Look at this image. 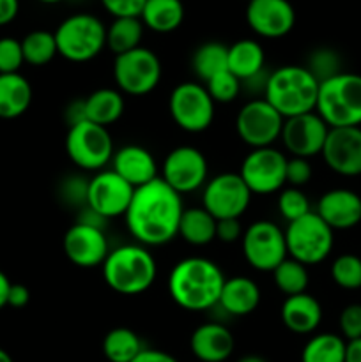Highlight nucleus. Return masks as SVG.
I'll return each instance as SVG.
<instances>
[{"label": "nucleus", "mask_w": 361, "mask_h": 362, "mask_svg": "<svg viewBox=\"0 0 361 362\" xmlns=\"http://www.w3.org/2000/svg\"><path fill=\"white\" fill-rule=\"evenodd\" d=\"M183 198L161 177L134 189L124 219L133 239L142 246H165L179 235Z\"/></svg>", "instance_id": "obj_1"}, {"label": "nucleus", "mask_w": 361, "mask_h": 362, "mask_svg": "<svg viewBox=\"0 0 361 362\" xmlns=\"http://www.w3.org/2000/svg\"><path fill=\"white\" fill-rule=\"evenodd\" d=\"M225 274L218 264L204 257H188L177 262L168 276V293L186 311H207L218 306Z\"/></svg>", "instance_id": "obj_2"}, {"label": "nucleus", "mask_w": 361, "mask_h": 362, "mask_svg": "<svg viewBox=\"0 0 361 362\" xmlns=\"http://www.w3.org/2000/svg\"><path fill=\"white\" fill-rule=\"evenodd\" d=\"M101 269L106 286L120 296H140L147 292L158 276L154 257L142 244H124L110 250Z\"/></svg>", "instance_id": "obj_3"}, {"label": "nucleus", "mask_w": 361, "mask_h": 362, "mask_svg": "<svg viewBox=\"0 0 361 362\" xmlns=\"http://www.w3.org/2000/svg\"><path fill=\"white\" fill-rule=\"evenodd\" d=\"M319 81L304 66H282L269 73L264 99L283 117L315 112Z\"/></svg>", "instance_id": "obj_4"}, {"label": "nucleus", "mask_w": 361, "mask_h": 362, "mask_svg": "<svg viewBox=\"0 0 361 362\" xmlns=\"http://www.w3.org/2000/svg\"><path fill=\"white\" fill-rule=\"evenodd\" d=\"M315 112L329 127H361V74L342 71L319 83Z\"/></svg>", "instance_id": "obj_5"}, {"label": "nucleus", "mask_w": 361, "mask_h": 362, "mask_svg": "<svg viewBox=\"0 0 361 362\" xmlns=\"http://www.w3.org/2000/svg\"><path fill=\"white\" fill-rule=\"evenodd\" d=\"M57 52L62 59L84 64L96 59L106 48V27L98 16L76 13L67 16L53 32Z\"/></svg>", "instance_id": "obj_6"}, {"label": "nucleus", "mask_w": 361, "mask_h": 362, "mask_svg": "<svg viewBox=\"0 0 361 362\" xmlns=\"http://www.w3.org/2000/svg\"><path fill=\"white\" fill-rule=\"evenodd\" d=\"M283 232L289 257L306 267L324 262L335 246V232L315 211L290 221Z\"/></svg>", "instance_id": "obj_7"}, {"label": "nucleus", "mask_w": 361, "mask_h": 362, "mask_svg": "<svg viewBox=\"0 0 361 362\" xmlns=\"http://www.w3.org/2000/svg\"><path fill=\"white\" fill-rule=\"evenodd\" d=\"M66 152L78 168L85 172H101L112 163L115 148L108 127L81 120L67 129Z\"/></svg>", "instance_id": "obj_8"}, {"label": "nucleus", "mask_w": 361, "mask_h": 362, "mask_svg": "<svg viewBox=\"0 0 361 362\" xmlns=\"http://www.w3.org/2000/svg\"><path fill=\"white\" fill-rule=\"evenodd\" d=\"M113 80L122 94L147 95L161 80V62L152 49L138 46L131 52L117 55L113 60Z\"/></svg>", "instance_id": "obj_9"}, {"label": "nucleus", "mask_w": 361, "mask_h": 362, "mask_svg": "<svg viewBox=\"0 0 361 362\" xmlns=\"http://www.w3.org/2000/svg\"><path fill=\"white\" fill-rule=\"evenodd\" d=\"M214 105L207 88L202 83L184 81L168 98L170 117L186 133H204L214 120Z\"/></svg>", "instance_id": "obj_10"}, {"label": "nucleus", "mask_w": 361, "mask_h": 362, "mask_svg": "<svg viewBox=\"0 0 361 362\" xmlns=\"http://www.w3.org/2000/svg\"><path fill=\"white\" fill-rule=\"evenodd\" d=\"M241 247L248 265L260 272H273L289 257L285 232L268 219L251 223L244 230Z\"/></svg>", "instance_id": "obj_11"}, {"label": "nucleus", "mask_w": 361, "mask_h": 362, "mask_svg": "<svg viewBox=\"0 0 361 362\" xmlns=\"http://www.w3.org/2000/svg\"><path fill=\"white\" fill-rule=\"evenodd\" d=\"M251 191L239 173L225 172L205 182L202 207L216 219H239L248 211Z\"/></svg>", "instance_id": "obj_12"}, {"label": "nucleus", "mask_w": 361, "mask_h": 362, "mask_svg": "<svg viewBox=\"0 0 361 362\" xmlns=\"http://www.w3.org/2000/svg\"><path fill=\"white\" fill-rule=\"evenodd\" d=\"M283 122L285 119L264 98H253L237 112L236 131L248 147H273L282 136Z\"/></svg>", "instance_id": "obj_13"}, {"label": "nucleus", "mask_w": 361, "mask_h": 362, "mask_svg": "<svg viewBox=\"0 0 361 362\" xmlns=\"http://www.w3.org/2000/svg\"><path fill=\"white\" fill-rule=\"evenodd\" d=\"M287 156L275 147L251 148L241 163L239 175L251 194L278 193L285 186Z\"/></svg>", "instance_id": "obj_14"}, {"label": "nucleus", "mask_w": 361, "mask_h": 362, "mask_svg": "<svg viewBox=\"0 0 361 362\" xmlns=\"http://www.w3.org/2000/svg\"><path fill=\"white\" fill-rule=\"evenodd\" d=\"M207 173V159L191 145H180L170 151L161 165V179L179 194L193 193L204 187Z\"/></svg>", "instance_id": "obj_15"}, {"label": "nucleus", "mask_w": 361, "mask_h": 362, "mask_svg": "<svg viewBox=\"0 0 361 362\" xmlns=\"http://www.w3.org/2000/svg\"><path fill=\"white\" fill-rule=\"evenodd\" d=\"M134 187L119 173L110 170L96 172L87 184V205L103 219H115L126 214Z\"/></svg>", "instance_id": "obj_16"}, {"label": "nucleus", "mask_w": 361, "mask_h": 362, "mask_svg": "<svg viewBox=\"0 0 361 362\" xmlns=\"http://www.w3.org/2000/svg\"><path fill=\"white\" fill-rule=\"evenodd\" d=\"M328 133V124L319 117L317 112H310L285 119L280 140L292 158L310 159L321 154Z\"/></svg>", "instance_id": "obj_17"}, {"label": "nucleus", "mask_w": 361, "mask_h": 362, "mask_svg": "<svg viewBox=\"0 0 361 362\" xmlns=\"http://www.w3.org/2000/svg\"><path fill=\"white\" fill-rule=\"evenodd\" d=\"M62 247L67 260L81 269L103 265L110 253V244L103 228L80 221L69 226L64 233Z\"/></svg>", "instance_id": "obj_18"}, {"label": "nucleus", "mask_w": 361, "mask_h": 362, "mask_svg": "<svg viewBox=\"0 0 361 362\" xmlns=\"http://www.w3.org/2000/svg\"><path fill=\"white\" fill-rule=\"evenodd\" d=\"M322 158L342 177L361 175V127H329Z\"/></svg>", "instance_id": "obj_19"}, {"label": "nucleus", "mask_w": 361, "mask_h": 362, "mask_svg": "<svg viewBox=\"0 0 361 362\" xmlns=\"http://www.w3.org/2000/svg\"><path fill=\"white\" fill-rule=\"evenodd\" d=\"M246 23L260 37L280 39L296 25V11L289 0H250Z\"/></svg>", "instance_id": "obj_20"}, {"label": "nucleus", "mask_w": 361, "mask_h": 362, "mask_svg": "<svg viewBox=\"0 0 361 362\" xmlns=\"http://www.w3.org/2000/svg\"><path fill=\"white\" fill-rule=\"evenodd\" d=\"M315 212L333 232L350 230L361 223V197L353 189L335 187L319 198Z\"/></svg>", "instance_id": "obj_21"}, {"label": "nucleus", "mask_w": 361, "mask_h": 362, "mask_svg": "<svg viewBox=\"0 0 361 362\" xmlns=\"http://www.w3.org/2000/svg\"><path fill=\"white\" fill-rule=\"evenodd\" d=\"M234 346L232 332L219 322H207L191 332L190 350L200 362H225L232 356Z\"/></svg>", "instance_id": "obj_22"}, {"label": "nucleus", "mask_w": 361, "mask_h": 362, "mask_svg": "<svg viewBox=\"0 0 361 362\" xmlns=\"http://www.w3.org/2000/svg\"><path fill=\"white\" fill-rule=\"evenodd\" d=\"M112 170L127 180L134 189L158 179L154 156L140 145H126L115 151L112 158Z\"/></svg>", "instance_id": "obj_23"}, {"label": "nucleus", "mask_w": 361, "mask_h": 362, "mask_svg": "<svg viewBox=\"0 0 361 362\" xmlns=\"http://www.w3.org/2000/svg\"><path fill=\"white\" fill-rule=\"evenodd\" d=\"M280 317L294 334H311L322 322V306L310 293H297L283 300Z\"/></svg>", "instance_id": "obj_24"}, {"label": "nucleus", "mask_w": 361, "mask_h": 362, "mask_svg": "<svg viewBox=\"0 0 361 362\" xmlns=\"http://www.w3.org/2000/svg\"><path fill=\"white\" fill-rule=\"evenodd\" d=\"M260 304V288L246 276L227 278L218 306L230 317H248Z\"/></svg>", "instance_id": "obj_25"}, {"label": "nucleus", "mask_w": 361, "mask_h": 362, "mask_svg": "<svg viewBox=\"0 0 361 362\" xmlns=\"http://www.w3.org/2000/svg\"><path fill=\"white\" fill-rule=\"evenodd\" d=\"M124 108H126L124 95L117 88H98L84 99L85 120L103 127L117 122L122 117Z\"/></svg>", "instance_id": "obj_26"}, {"label": "nucleus", "mask_w": 361, "mask_h": 362, "mask_svg": "<svg viewBox=\"0 0 361 362\" xmlns=\"http://www.w3.org/2000/svg\"><path fill=\"white\" fill-rule=\"evenodd\" d=\"M32 103V87L20 73L0 74V119H18Z\"/></svg>", "instance_id": "obj_27"}, {"label": "nucleus", "mask_w": 361, "mask_h": 362, "mask_svg": "<svg viewBox=\"0 0 361 362\" xmlns=\"http://www.w3.org/2000/svg\"><path fill=\"white\" fill-rule=\"evenodd\" d=\"M264 48L253 39H239L229 46V71L241 81L264 71Z\"/></svg>", "instance_id": "obj_28"}, {"label": "nucleus", "mask_w": 361, "mask_h": 362, "mask_svg": "<svg viewBox=\"0 0 361 362\" xmlns=\"http://www.w3.org/2000/svg\"><path fill=\"white\" fill-rule=\"evenodd\" d=\"M140 20L152 32L168 34L183 25L184 6L180 0H145Z\"/></svg>", "instance_id": "obj_29"}, {"label": "nucleus", "mask_w": 361, "mask_h": 362, "mask_svg": "<svg viewBox=\"0 0 361 362\" xmlns=\"http://www.w3.org/2000/svg\"><path fill=\"white\" fill-rule=\"evenodd\" d=\"M216 219L204 207L184 209L179 223V235L186 244L202 247L216 240Z\"/></svg>", "instance_id": "obj_30"}, {"label": "nucleus", "mask_w": 361, "mask_h": 362, "mask_svg": "<svg viewBox=\"0 0 361 362\" xmlns=\"http://www.w3.org/2000/svg\"><path fill=\"white\" fill-rule=\"evenodd\" d=\"M191 67L197 78L207 83L216 74L229 69V46L218 41H207L195 49Z\"/></svg>", "instance_id": "obj_31"}, {"label": "nucleus", "mask_w": 361, "mask_h": 362, "mask_svg": "<svg viewBox=\"0 0 361 362\" xmlns=\"http://www.w3.org/2000/svg\"><path fill=\"white\" fill-rule=\"evenodd\" d=\"M144 28L140 18H113L110 27H106V48L115 57L138 48L142 46Z\"/></svg>", "instance_id": "obj_32"}, {"label": "nucleus", "mask_w": 361, "mask_h": 362, "mask_svg": "<svg viewBox=\"0 0 361 362\" xmlns=\"http://www.w3.org/2000/svg\"><path fill=\"white\" fill-rule=\"evenodd\" d=\"M347 341L340 334L321 332L304 343L301 362H345Z\"/></svg>", "instance_id": "obj_33"}, {"label": "nucleus", "mask_w": 361, "mask_h": 362, "mask_svg": "<svg viewBox=\"0 0 361 362\" xmlns=\"http://www.w3.org/2000/svg\"><path fill=\"white\" fill-rule=\"evenodd\" d=\"M140 336L126 327H115L103 339V356L110 362H131L144 350Z\"/></svg>", "instance_id": "obj_34"}, {"label": "nucleus", "mask_w": 361, "mask_h": 362, "mask_svg": "<svg viewBox=\"0 0 361 362\" xmlns=\"http://www.w3.org/2000/svg\"><path fill=\"white\" fill-rule=\"evenodd\" d=\"M271 274L276 288L282 293H285L287 297L304 293L308 285H310V274H308L306 265L299 264V262L292 260L289 257Z\"/></svg>", "instance_id": "obj_35"}, {"label": "nucleus", "mask_w": 361, "mask_h": 362, "mask_svg": "<svg viewBox=\"0 0 361 362\" xmlns=\"http://www.w3.org/2000/svg\"><path fill=\"white\" fill-rule=\"evenodd\" d=\"M21 49H23V60L30 66H46L52 62L59 52H57L55 35L50 30H32L21 39Z\"/></svg>", "instance_id": "obj_36"}, {"label": "nucleus", "mask_w": 361, "mask_h": 362, "mask_svg": "<svg viewBox=\"0 0 361 362\" xmlns=\"http://www.w3.org/2000/svg\"><path fill=\"white\" fill-rule=\"evenodd\" d=\"M331 279L343 290L361 288V258L353 253L336 257L331 264Z\"/></svg>", "instance_id": "obj_37"}, {"label": "nucleus", "mask_w": 361, "mask_h": 362, "mask_svg": "<svg viewBox=\"0 0 361 362\" xmlns=\"http://www.w3.org/2000/svg\"><path fill=\"white\" fill-rule=\"evenodd\" d=\"M304 67L314 74L319 83H322L324 80H329V78L342 73V60H340L338 53H335L333 49L319 48L308 57V62Z\"/></svg>", "instance_id": "obj_38"}, {"label": "nucleus", "mask_w": 361, "mask_h": 362, "mask_svg": "<svg viewBox=\"0 0 361 362\" xmlns=\"http://www.w3.org/2000/svg\"><path fill=\"white\" fill-rule=\"evenodd\" d=\"M278 211L287 221H296L310 212L308 197L299 187H285L278 194Z\"/></svg>", "instance_id": "obj_39"}, {"label": "nucleus", "mask_w": 361, "mask_h": 362, "mask_svg": "<svg viewBox=\"0 0 361 362\" xmlns=\"http://www.w3.org/2000/svg\"><path fill=\"white\" fill-rule=\"evenodd\" d=\"M205 88H207L212 101L227 105V103L236 101L237 95L241 94V80L227 69L223 73L216 74L214 78H211L205 83Z\"/></svg>", "instance_id": "obj_40"}, {"label": "nucleus", "mask_w": 361, "mask_h": 362, "mask_svg": "<svg viewBox=\"0 0 361 362\" xmlns=\"http://www.w3.org/2000/svg\"><path fill=\"white\" fill-rule=\"evenodd\" d=\"M23 64L25 60L21 41L14 37L0 39V74L18 73Z\"/></svg>", "instance_id": "obj_41"}, {"label": "nucleus", "mask_w": 361, "mask_h": 362, "mask_svg": "<svg viewBox=\"0 0 361 362\" xmlns=\"http://www.w3.org/2000/svg\"><path fill=\"white\" fill-rule=\"evenodd\" d=\"M340 336L345 341H354L361 338V304H349L342 310L338 318Z\"/></svg>", "instance_id": "obj_42"}, {"label": "nucleus", "mask_w": 361, "mask_h": 362, "mask_svg": "<svg viewBox=\"0 0 361 362\" xmlns=\"http://www.w3.org/2000/svg\"><path fill=\"white\" fill-rule=\"evenodd\" d=\"M311 170L310 159L304 158H290L287 159V170H285V182L290 187H303L310 182L311 179Z\"/></svg>", "instance_id": "obj_43"}, {"label": "nucleus", "mask_w": 361, "mask_h": 362, "mask_svg": "<svg viewBox=\"0 0 361 362\" xmlns=\"http://www.w3.org/2000/svg\"><path fill=\"white\" fill-rule=\"evenodd\" d=\"M87 184L88 180L81 179V177H67L60 186V197L64 198V202H67V205L85 207L87 205Z\"/></svg>", "instance_id": "obj_44"}, {"label": "nucleus", "mask_w": 361, "mask_h": 362, "mask_svg": "<svg viewBox=\"0 0 361 362\" xmlns=\"http://www.w3.org/2000/svg\"><path fill=\"white\" fill-rule=\"evenodd\" d=\"M101 4L113 18H140L145 0H101Z\"/></svg>", "instance_id": "obj_45"}, {"label": "nucleus", "mask_w": 361, "mask_h": 362, "mask_svg": "<svg viewBox=\"0 0 361 362\" xmlns=\"http://www.w3.org/2000/svg\"><path fill=\"white\" fill-rule=\"evenodd\" d=\"M243 226L239 219H219L216 223V239L223 244H234L243 239Z\"/></svg>", "instance_id": "obj_46"}, {"label": "nucleus", "mask_w": 361, "mask_h": 362, "mask_svg": "<svg viewBox=\"0 0 361 362\" xmlns=\"http://www.w3.org/2000/svg\"><path fill=\"white\" fill-rule=\"evenodd\" d=\"M30 300V292L25 285H20V283H11L9 288V296H7V306L11 308H25Z\"/></svg>", "instance_id": "obj_47"}, {"label": "nucleus", "mask_w": 361, "mask_h": 362, "mask_svg": "<svg viewBox=\"0 0 361 362\" xmlns=\"http://www.w3.org/2000/svg\"><path fill=\"white\" fill-rule=\"evenodd\" d=\"M131 362H179L173 356L156 349H144Z\"/></svg>", "instance_id": "obj_48"}, {"label": "nucleus", "mask_w": 361, "mask_h": 362, "mask_svg": "<svg viewBox=\"0 0 361 362\" xmlns=\"http://www.w3.org/2000/svg\"><path fill=\"white\" fill-rule=\"evenodd\" d=\"M20 0H0V27L11 23L18 16Z\"/></svg>", "instance_id": "obj_49"}, {"label": "nucleus", "mask_w": 361, "mask_h": 362, "mask_svg": "<svg viewBox=\"0 0 361 362\" xmlns=\"http://www.w3.org/2000/svg\"><path fill=\"white\" fill-rule=\"evenodd\" d=\"M345 362H361V338L347 341Z\"/></svg>", "instance_id": "obj_50"}, {"label": "nucleus", "mask_w": 361, "mask_h": 362, "mask_svg": "<svg viewBox=\"0 0 361 362\" xmlns=\"http://www.w3.org/2000/svg\"><path fill=\"white\" fill-rule=\"evenodd\" d=\"M11 281L2 271H0V310L7 306V296H9Z\"/></svg>", "instance_id": "obj_51"}, {"label": "nucleus", "mask_w": 361, "mask_h": 362, "mask_svg": "<svg viewBox=\"0 0 361 362\" xmlns=\"http://www.w3.org/2000/svg\"><path fill=\"white\" fill-rule=\"evenodd\" d=\"M237 362H268V361L262 359V357H258V356H244V357H241Z\"/></svg>", "instance_id": "obj_52"}, {"label": "nucleus", "mask_w": 361, "mask_h": 362, "mask_svg": "<svg viewBox=\"0 0 361 362\" xmlns=\"http://www.w3.org/2000/svg\"><path fill=\"white\" fill-rule=\"evenodd\" d=\"M0 362H13L9 354H7L6 350H2V349H0Z\"/></svg>", "instance_id": "obj_53"}, {"label": "nucleus", "mask_w": 361, "mask_h": 362, "mask_svg": "<svg viewBox=\"0 0 361 362\" xmlns=\"http://www.w3.org/2000/svg\"><path fill=\"white\" fill-rule=\"evenodd\" d=\"M42 4H57V2H62V0H39Z\"/></svg>", "instance_id": "obj_54"}, {"label": "nucleus", "mask_w": 361, "mask_h": 362, "mask_svg": "<svg viewBox=\"0 0 361 362\" xmlns=\"http://www.w3.org/2000/svg\"><path fill=\"white\" fill-rule=\"evenodd\" d=\"M248 2H250V0H248Z\"/></svg>", "instance_id": "obj_55"}]
</instances>
